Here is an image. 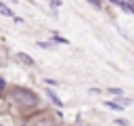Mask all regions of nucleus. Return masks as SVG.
Listing matches in <instances>:
<instances>
[{
  "label": "nucleus",
  "mask_w": 134,
  "mask_h": 126,
  "mask_svg": "<svg viewBox=\"0 0 134 126\" xmlns=\"http://www.w3.org/2000/svg\"><path fill=\"white\" fill-rule=\"evenodd\" d=\"M27 126H57L54 124V120L50 118V116H36V118H31L29 122H27Z\"/></svg>",
  "instance_id": "obj_2"
},
{
  "label": "nucleus",
  "mask_w": 134,
  "mask_h": 126,
  "mask_svg": "<svg viewBox=\"0 0 134 126\" xmlns=\"http://www.w3.org/2000/svg\"><path fill=\"white\" fill-rule=\"evenodd\" d=\"M50 4L52 6H61V0H50Z\"/></svg>",
  "instance_id": "obj_9"
},
{
  "label": "nucleus",
  "mask_w": 134,
  "mask_h": 126,
  "mask_svg": "<svg viewBox=\"0 0 134 126\" xmlns=\"http://www.w3.org/2000/svg\"><path fill=\"white\" fill-rule=\"evenodd\" d=\"M2 88H4V80L0 78V90H2Z\"/></svg>",
  "instance_id": "obj_10"
},
{
  "label": "nucleus",
  "mask_w": 134,
  "mask_h": 126,
  "mask_svg": "<svg viewBox=\"0 0 134 126\" xmlns=\"http://www.w3.org/2000/svg\"><path fill=\"white\" fill-rule=\"evenodd\" d=\"M105 105H107L109 109H124V107H128L130 103H128L126 99H121V101H107Z\"/></svg>",
  "instance_id": "obj_3"
},
{
  "label": "nucleus",
  "mask_w": 134,
  "mask_h": 126,
  "mask_svg": "<svg viewBox=\"0 0 134 126\" xmlns=\"http://www.w3.org/2000/svg\"><path fill=\"white\" fill-rule=\"evenodd\" d=\"M109 90H111V92H113V94H117V97H119V94H121V90H119V88H109Z\"/></svg>",
  "instance_id": "obj_8"
},
{
  "label": "nucleus",
  "mask_w": 134,
  "mask_h": 126,
  "mask_svg": "<svg viewBox=\"0 0 134 126\" xmlns=\"http://www.w3.org/2000/svg\"><path fill=\"white\" fill-rule=\"evenodd\" d=\"M17 57H19V59H21V61H23V63H27V65H31V63H34V61H31V59H29V57H27V55H25V52H19V55H17Z\"/></svg>",
  "instance_id": "obj_6"
},
{
  "label": "nucleus",
  "mask_w": 134,
  "mask_h": 126,
  "mask_svg": "<svg viewBox=\"0 0 134 126\" xmlns=\"http://www.w3.org/2000/svg\"><path fill=\"white\" fill-rule=\"evenodd\" d=\"M111 2H115V4H119V2H121V0H111Z\"/></svg>",
  "instance_id": "obj_11"
},
{
  "label": "nucleus",
  "mask_w": 134,
  "mask_h": 126,
  "mask_svg": "<svg viewBox=\"0 0 134 126\" xmlns=\"http://www.w3.org/2000/svg\"><path fill=\"white\" fill-rule=\"evenodd\" d=\"M10 99L17 101V105H21V107H31V105L38 103L36 94L29 92V90H25V88H15V90L10 92Z\"/></svg>",
  "instance_id": "obj_1"
},
{
  "label": "nucleus",
  "mask_w": 134,
  "mask_h": 126,
  "mask_svg": "<svg viewBox=\"0 0 134 126\" xmlns=\"http://www.w3.org/2000/svg\"><path fill=\"white\" fill-rule=\"evenodd\" d=\"M88 2H90L92 6H96V8H100V6H103V2H100V0H88Z\"/></svg>",
  "instance_id": "obj_7"
},
{
  "label": "nucleus",
  "mask_w": 134,
  "mask_h": 126,
  "mask_svg": "<svg viewBox=\"0 0 134 126\" xmlns=\"http://www.w3.org/2000/svg\"><path fill=\"white\" fill-rule=\"evenodd\" d=\"M48 99H50V101H52L54 105H59V107L63 105V101H61V99H59V97H57V94H54V92H52L50 88H48Z\"/></svg>",
  "instance_id": "obj_4"
},
{
  "label": "nucleus",
  "mask_w": 134,
  "mask_h": 126,
  "mask_svg": "<svg viewBox=\"0 0 134 126\" xmlns=\"http://www.w3.org/2000/svg\"><path fill=\"white\" fill-rule=\"evenodd\" d=\"M0 15H6V17H13V10H10L8 6H4V4L0 2Z\"/></svg>",
  "instance_id": "obj_5"
}]
</instances>
